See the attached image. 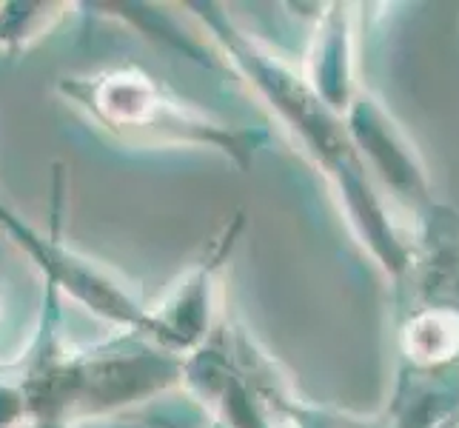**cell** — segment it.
<instances>
[{"label": "cell", "instance_id": "10", "mask_svg": "<svg viewBox=\"0 0 459 428\" xmlns=\"http://www.w3.org/2000/svg\"><path fill=\"white\" fill-rule=\"evenodd\" d=\"M0 428H26V403L12 362H0Z\"/></svg>", "mask_w": 459, "mask_h": 428}, {"label": "cell", "instance_id": "3", "mask_svg": "<svg viewBox=\"0 0 459 428\" xmlns=\"http://www.w3.org/2000/svg\"><path fill=\"white\" fill-rule=\"evenodd\" d=\"M57 94L100 132L132 146L203 149L248 171L268 132L217 120L178 98L163 81L137 66H115L57 81Z\"/></svg>", "mask_w": 459, "mask_h": 428}, {"label": "cell", "instance_id": "6", "mask_svg": "<svg viewBox=\"0 0 459 428\" xmlns=\"http://www.w3.org/2000/svg\"><path fill=\"white\" fill-rule=\"evenodd\" d=\"M342 118L368 174H379L394 192L408 200H429V183H425L422 166L417 163V154L411 152L397 123H391L383 106L368 92L359 89L351 103H348Z\"/></svg>", "mask_w": 459, "mask_h": 428}, {"label": "cell", "instance_id": "8", "mask_svg": "<svg viewBox=\"0 0 459 428\" xmlns=\"http://www.w3.org/2000/svg\"><path fill=\"white\" fill-rule=\"evenodd\" d=\"M69 4H0V49L21 52L66 18Z\"/></svg>", "mask_w": 459, "mask_h": 428}, {"label": "cell", "instance_id": "2", "mask_svg": "<svg viewBox=\"0 0 459 428\" xmlns=\"http://www.w3.org/2000/svg\"><path fill=\"white\" fill-rule=\"evenodd\" d=\"M63 294L43 283L35 335L12 362L26 403V428H81L180 389L183 357L134 331L94 345L63 335Z\"/></svg>", "mask_w": 459, "mask_h": 428}, {"label": "cell", "instance_id": "4", "mask_svg": "<svg viewBox=\"0 0 459 428\" xmlns=\"http://www.w3.org/2000/svg\"><path fill=\"white\" fill-rule=\"evenodd\" d=\"M0 231L29 258V263L40 272V280L57 285L63 297L74 300L89 314L117 326L120 331L143 335L149 306L117 275L63 243L57 212L52 220V231L43 234L0 195Z\"/></svg>", "mask_w": 459, "mask_h": 428}, {"label": "cell", "instance_id": "5", "mask_svg": "<svg viewBox=\"0 0 459 428\" xmlns=\"http://www.w3.org/2000/svg\"><path fill=\"white\" fill-rule=\"evenodd\" d=\"M246 229V214L237 212L220 229L200 258L169 285V292L146 309V328L140 337L160 345L174 357H186L212 337L223 320V272Z\"/></svg>", "mask_w": 459, "mask_h": 428}, {"label": "cell", "instance_id": "1", "mask_svg": "<svg viewBox=\"0 0 459 428\" xmlns=\"http://www.w3.org/2000/svg\"><path fill=\"white\" fill-rule=\"evenodd\" d=\"M186 9L212 38L229 66L294 135L299 149L311 157L316 169H323L348 214V223L371 249L379 266L391 275H403L411 255L391 226L371 174L348 135L345 118L306 83L303 72L240 23H234L226 6L186 4Z\"/></svg>", "mask_w": 459, "mask_h": 428}, {"label": "cell", "instance_id": "7", "mask_svg": "<svg viewBox=\"0 0 459 428\" xmlns=\"http://www.w3.org/2000/svg\"><path fill=\"white\" fill-rule=\"evenodd\" d=\"M351 14L348 6H328L323 12L320 26L314 31L311 52L306 69H299L306 77V83L320 94V98L345 115L348 103L359 92L354 86V66H351Z\"/></svg>", "mask_w": 459, "mask_h": 428}, {"label": "cell", "instance_id": "9", "mask_svg": "<svg viewBox=\"0 0 459 428\" xmlns=\"http://www.w3.org/2000/svg\"><path fill=\"white\" fill-rule=\"evenodd\" d=\"M405 352L414 362H425V366L459 354V314L422 311L411 317L405 326Z\"/></svg>", "mask_w": 459, "mask_h": 428}]
</instances>
